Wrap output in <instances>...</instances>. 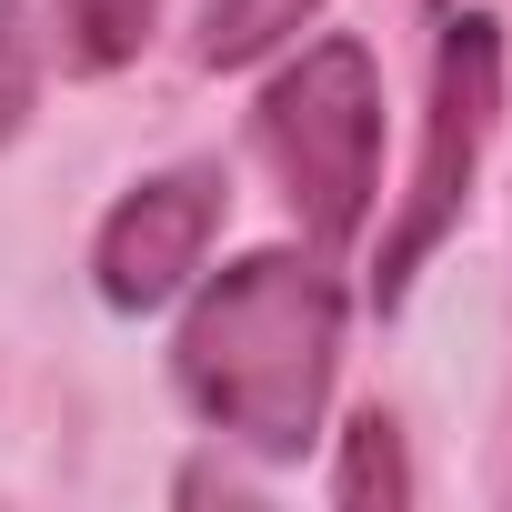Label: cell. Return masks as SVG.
<instances>
[{
  "label": "cell",
  "mask_w": 512,
  "mask_h": 512,
  "mask_svg": "<svg viewBox=\"0 0 512 512\" xmlns=\"http://www.w3.org/2000/svg\"><path fill=\"white\" fill-rule=\"evenodd\" d=\"M492 111H502V31L482 11H462V21H442V51H432V121H422L412 201L382 231V262H372V302L382 312L412 292V272L432 262V241L462 221L472 171H482V141H492Z\"/></svg>",
  "instance_id": "cell-3"
},
{
  "label": "cell",
  "mask_w": 512,
  "mask_h": 512,
  "mask_svg": "<svg viewBox=\"0 0 512 512\" xmlns=\"http://www.w3.org/2000/svg\"><path fill=\"white\" fill-rule=\"evenodd\" d=\"M51 21H61V51H71L81 71H111V61H131V51L151 41L161 0H51Z\"/></svg>",
  "instance_id": "cell-6"
},
{
  "label": "cell",
  "mask_w": 512,
  "mask_h": 512,
  "mask_svg": "<svg viewBox=\"0 0 512 512\" xmlns=\"http://www.w3.org/2000/svg\"><path fill=\"white\" fill-rule=\"evenodd\" d=\"M302 21H322V0H201V61L241 71V61L282 51Z\"/></svg>",
  "instance_id": "cell-5"
},
{
  "label": "cell",
  "mask_w": 512,
  "mask_h": 512,
  "mask_svg": "<svg viewBox=\"0 0 512 512\" xmlns=\"http://www.w3.org/2000/svg\"><path fill=\"white\" fill-rule=\"evenodd\" d=\"M332 502H412V472H402V432L382 422V412H362L352 432H342V462H332Z\"/></svg>",
  "instance_id": "cell-7"
},
{
  "label": "cell",
  "mask_w": 512,
  "mask_h": 512,
  "mask_svg": "<svg viewBox=\"0 0 512 512\" xmlns=\"http://www.w3.org/2000/svg\"><path fill=\"white\" fill-rule=\"evenodd\" d=\"M342 282L322 251H241L181 312L171 382L181 402L262 462H302L322 442V402L342 372Z\"/></svg>",
  "instance_id": "cell-1"
},
{
  "label": "cell",
  "mask_w": 512,
  "mask_h": 512,
  "mask_svg": "<svg viewBox=\"0 0 512 512\" xmlns=\"http://www.w3.org/2000/svg\"><path fill=\"white\" fill-rule=\"evenodd\" d=\"M31 101H41V31L21 0H0V141L31 121Z\"/></svg>",
  "instance_id": "cell-8"
},
{
  "label": "cell",
  "mask_w": 512,
  "mask_h": 512,
  "mask_svg": "<svg viewBox=\"0 0 512 512\" xmlns=\"http://www.w3.org/2000/svg\"><path fill=\"white\" fill-rule=\"evenodd\" d=\"M211 221H221V181L211 171H161L141 191L111 201L101 241H91V272H101V302L111 312H161L191 292L201 251H211Z\"/></svg>",
  "instance_id": "cell-4"
},
{
  "label": "cell",
  "mask_w": 512,
  "mask_h": 512,
  "mask_svg": "<svg viewBox=\"0 0 512 512\" xmlns=\"http://www.w3.org/2000/svg\"><path fill=\"white\" fill-rule=\"evenodd\" d=\"M262 161L282 171V201L312 251H342L372 221L382 181V71L362 41H312L262 91Z\"/></svg>",
  "instance_id": "cell-2"
}]
</instances>
